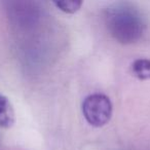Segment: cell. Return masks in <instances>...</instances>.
Instances as JSON below:
<instances>
[{
	"mask_svg": "<svg viewBox=\"0 0 150 150\" xmlns=\"http://www.w3.org/2000/svg\"><path fill=\"white\" fill-rule=\"evenodd\" d=\"M131 72L137 79H150V59H136L131 65Z\"/></svg>",
	"mask_w": 150,
	"mask_h": 150,
	"instance_id": "obj_4",
	"label": "cell"
},
{
	"mask_svg": "<svg viewBox=\"0 0 150 150\" xmlns=\"http://www.w3.org/2000/svg\"><path fill=\"white\" fill-rule=\"evenodd\" d=\"M52 3L57 8L67 15H73L77 13L82 5V1L79 0H62V1H54Z\"/></svg>",
	"mask_w": 150,
	"mask_h": 150,
	"instance_id": "obj_5",
	"label": "cell"
},
{
	"mask_svg": "<svg viewBox=\"0 0 150 150\" xmlns=\"http://www.w3.org/2000/svg\"><path fill=\"white\" fill-rule=\"evenodd\" d=\"M16 121L15 110L8 98L0 95V127L11 129Z\"/></svg>",
	"mask_w": 150,
	"mask_h": 150,
	"instance_id": "obj_3",
	"label": "cell"
},
{
	"mask_svg": "<svg viewBox=\"0 0 150 150\" xmlns=\"http://www.w3.org/2000/svg\"><path fill=\"white\" fill-rule=\"evenodd\" d=\"M81 109L86 122L94 127H104L112 117V103L106 95L100 93L86 97Z\"/></svg>",
	"mask_w": 150,
	"mask_h": 150,
	"instance_id": "obj_2",
	"label": "cell"
},
{
	"mask_svg": "<svg viewBox=\"0 0 150 150\" xmlns=\"http://www.w3.org/2000/svg\"><path fill=\"white\" fill-rule=\"evenodd\" d=\"M104 19L109 34L121 44H132L139 41L146 29L143 16L129 3L110 5L105 11Z\"/></svg>",
	"mask_w": 150,
	"mask_h": 150,
	"instance_id": "obj_1",
	"label": "cell"
}]
</instances>
